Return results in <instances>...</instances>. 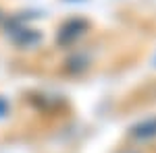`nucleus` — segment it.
<instances>
[{
  "label": "nucleus",
  "instance_id": "1",
  "mask_svg": "<svg viewBox=\"0 0 156 153\" xmlns=\"http://www.w3.org/2000/svg\"><path fill=\"white\" fill-rule=\"evenodd\" d=\"M135 137L140 139H150V137H156V120H146L142 124H137L135 130H133Z\"/></svg>",
  "mask_w": 156,
  "mask_h": 153
},
{
  "label": "nucleus",
  "instance_id": "3",
  "mask_svg": "<svg viewBox=\"0 0 156 153\" xmlns=\"http://www.w3.org/2000/svg\"><path fill=\"white\" fill-rule=\"evenodd\" d=\"M6 112V104H4V99H0V116Z\"/></svg>",
  "mask_w": 156,
  "mask_h": 153
},
{
  "label": "nucleus",
  "instance_id": "4",
  "mask_svg": "<svg viewBox=\"0 0 156 153\" xmlns=\"http://www.w3.org/2000/svg\"><path fill=\"white\" fill-rule=\"evenodd\" d=\"M125 153H133V151H125Z\"/></svg>",
  "mask_w": 156,
  "mask_h": 153
},
{
  "label": "nucleus",
  "instance_id": "2",
  "mask_svg": "<svg viewBox=\"0 0 156 153\" xmlns=\"http://www.w3.org/2000/svg\"><path fill=\"white\" fill-rule=\"evenodd\" d=\"M79 29H85V23H81V21H73V23L65 25L62 27V31H60V42H69L73 35L77 37L81 31Z\"/></svg>",
  "mask_w": 156,
  "mask_h": 153
}]
</instances>
